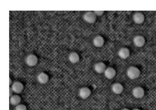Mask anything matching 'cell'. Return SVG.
I'll return each mask as SVG.
<instances>
[{
  "instance_id": "1",
  "label": "cell",
  "mask_w": 156,
  "mask_h": 110,
  "mask_svg": "<svg viewBox=\"0 0 156 110\" xmlns=\"http://www.w3.org/2000/svg\"><path fill=\"white\" fill-rule=\"evenodd\" d=\"M127 76L131 79H136L138 78L140 75V72L139 69L136 66H130L127 70Z\"/></svg>"
},
{
  "instance_id": "2",
  "label": "cell",
  "mask_w": 156,
  "mask_h": 110,
  "mask_svg": "<svg viewBox=\"0 0 156 110\" xmlns=\"http://www.w3.org/2000/svg\"><path fill=\"white\" fill-rule=\"evenodd\" d=\"M96 17L97 16L94 12L87 11L84 15L83 19L86 22L90 23V24H93L96 22Z\"/></svg>"
},
{
  "instance_id": "3",
  "label": "cell",
  "mask_w": 156,
  "mask_h": 110,
  "mask_svg": "<svg viewBox=\"0 0 156 110\" xmlns=\"http://www.w3.org/2000/svg\"><path fill=\"white\" fill-rule=\"evenodd\" d=\"M38 59L37 57L34 54H30L28 55L27 57L26 58L25 62L28 66L30 67H33L36 66L37 63Z\"/></svg>"
},
{
  "instance_id": "4",
  "label": "cell",
  "mask_w": 156,
  "mask_h": 110,
  "mask_svg": "<svg viewBox=\"0 0 156 110\" xmlns=\"http://www.w3.org/2000/svg\"><path fill=\"white\" fill-rule=\"evenodd\" d=\"M132 94L135 98L140 99V98L144 97L145 91L143 88H142L140 86H137V87H135L133 90Z\"/></svg>"
},
{
  "instance_id": "5",
  "label": "cell",
  "mask_w": 156,
  "mask_h": 110,
  "mask_svg": "<svg viewBox=\"0 0 156 110\" xmlns=\"http://www.w3.org/2000/svg\"><path fill=\"white\" fill-rule=\"evenodd\" d=\"M133 43L136 47L141 48L142 46H144V45H145L146 39L143 36L137 35L134 38Z\"/></svg>"
},
{
  "instance_id": "6",
  "label": "cell",
  "mask_w": 156,
  "mask_h": 110,
  "mask_svg": "<svg viewBox=\"0 0 156 110\" xmlns=\"http://www.w3.org/2000/svg\"><path fill=\"white\" fill-rule=\"evenodd\" d=\"M90 94H91V91L87 87H83L79 91L80 97L83 100L88 98Z\"/></svg>"
},
{
  "instance_id": "7",
  "label": "cell",
  "mask_w": 156,
  "mask_h": 110,
  "mask_svg": "<svg viewBox=\"0 0 156 110\" xmlns=\"http://www.w3.org/2000/svg\"><path fill=\"white\" fill-rule=\"evenodd\" d=\"M11 88L14 93L16 94H20L23 91L24 89V86L21 82L16 81L12 83Z\"/></svg>"
},
{
  "instance_id": "8",
  "label": "cell",
  "mask_w": 156,
  "mask_h": 110,
  "mask_svg": "<svg viewBox=\"0 0 156 110\" xmlns=\"http://www.w3.org/2000/svg\"><path fill=\"white\" fill-rule=\"evenodd\" d=\"M145 20V16L144 14L141 12H136L133 15V21L135 23L140 24L144 23Z\"/></svg>"
},
{
  "instance_id": "9",
  "label": "cell",
  "mask_w": 156,
  "mask_h": 110,
  "mask_svg": "<svg viewBox=\"0 0 156 110\" xmlns=\"http://www.w3.org/2000/svg\"><path fill=\"white\" fill-rule=\"evenodd\" d=\"M106 68H106V64L103 62H98V63H96L94 66V71L99 74L105 73Z\"/></svg>"
},
{
  "instance_id": "10",
  "label": "cell",
  "mask_w": 156,
  "mask_h": 110,
  "mask_svg": "<svg viewBox=\"0 0 156 110\" xmlns=\"http://www.w3.org/2000/svg\"><path fill=\"white\" fill-rule=\"evenodd\" d=\"M105 74V76L108 79H113L115 75H116V71L115 69L112 67H108L106 69V70L104 73Z\"/></svg>"
},
{
  "instance_id": "11",
  "label": "cell",
  "mask_w": 156,
  "mask_h": 110,
  "mask_svg": "<svg viewBox=\"0 0 156 110\" xmlns=\"http://www.w3.org/2000/svg\"><path fill=\"white\" fill-rule=\"evenodd\" d=\"M105 39L101 35L95 36L93 39V45L96 48H101L105 45Z\"/></svg>"
},
{
  "instance_id": "12",
  "label": "cell",
  "mask_w": 156,
  "mask_h": 110,
  "mask_svg": "<svg viewBox=\"0 0 156 110\" xmlns=\"http://www.w3.org/2000/svg\"><path fill=\"white\" fill-rule=\"evenodd\" d=\"M111 90L115 94H120L122 93L124 87L122 85L119 83V82H115L112 85Z\"/></svg>"
},
{
  "instance_id": "13",
  "label": "cell",
  "mask_w": 156,
  "mask_h": 110,
  "mask_svg": "<svg viewBox=\"0 0 156 110\" xmlns=\"http://www.w3.org/2000/svg\"><path fill=\"white\" fill-rule=\"evenodd\" d=\"M130 50L127 48H121L118 51V56L122 60H126L130 56Z\"/></svg>"
},
{
  "instance_id": "14",
  "label": "cell",
  "mask_w": 156,
  "mask_h": 110,
  "mask_svg": "<svg viewBox=\"0 0 156 110\" xmlns=\"http://www.w3.org/2000/svg\"><path fill=\"white\" fill-rule=\"evenodd\" d=\"M37 81L40 82V84L44 85V84H46L48 82L49 76L46 73H45L44 72H41L37 75Z\"/></svg>"
},
{
  "instance_id": "15",
  "label": "cell",
  "mask_w": 156,
  "mask_h": 110,
  "mask_svg": "<svg viewBox=\"0 0 156 110\" xmlns=\"http://www.w3.org/2000/svg\"><path fill=\"white\" fill-rule=\"evenodd\" d=\"M68 59L69 61L73 63V64H75L79 62L80 61V55L78 54V53H77L76 52H71L68 57Z\"/></svg>"
},
{
  "instance_id": "16",
  "label": "cell",
  "mask_w": 156,
  "mask_h": 110,
  "mask_svg": "<svg viewBox=\"0 0 156 110\" xmlns=\"http://www.w3.org/2000/svg\"><path fill=\"white\" fill-rule=\"evenodd\" d=\"M21 98L18 95H12L9 98V103L12 106H17L20 104Z\"/></svg>"
},
{
  "instance_id": "17",
  "label": "cell",
  "mask_w": 156,
  "mask_h": 110,
  "mask_svg": "<svg viewBox=\"0 0 156 110\" xmlns=\"http://www.w3.org/2000/svg\"><path fill=\"white\" fill-rule=\"evenodd\" d=\"M15 110H27V108L24 105L20 104V105L16 106Z\"/></svg>"
},
{
  "instance_id": "18",
  "label": "cell",
  "mask_w": 156,
  "mask_h": 110,
  "mask_svg": "<svg viewBox=\"0 0 156 110\" xmlns=\"http://www.w3.org/2000/svg\"><path fill=\"white\" fill-rule=\"evenodd\" d=\"M94 13H95V15H96V16H102L103 15L104 11H94Z\"/></svg>"
},
{
  "instance_id": "19",
  "label": "cell",
  "mask_w": 156,
  "mask_h": 110,
  "mask_svg": "<svg viewBox=\"0 0 156 110\" xmlns=\"http://www.w3.org/2000/svg\"><path fill=\"white\" fill-rule=\"evenodd\" d=\"M12 91H12V90L11 88H9V96H10V97H11V96H12Z\"/></svg>"
},
{
  "instance_id": "20",
  "label": "cell",
  "mask_w": 156,
  "mask_h": 110,
  "mask_svg": "<svg viewBox=\"0 0 156 110\" xmlns=\"http://www.w3.org/2000/svg\"><path fill=\"white\" fill-rule=\"evenodd\" d=\"M122 110H130V109H128V108H124V109H122Z\"/></svg>"
},
{
  "instance_id": "21",
  "label": "cell",
  "mask_w": 156,
  "mask_h": 110,
  "mask_svg": "<svg viewBox=\"0 0 156 110\" xmlns=\"http://www.w3.org/2000/svg\"><path fill=\"white\" fill-rule=\"evenodd\" d=\"M133 110H140V109H139V108H134V109H133Z\"/></svg>"
}]
</instances>
